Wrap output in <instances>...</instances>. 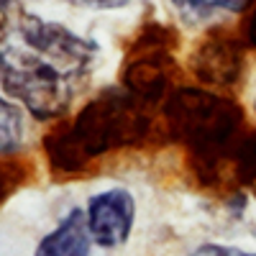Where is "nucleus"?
I'll return each mask as SVG.
<instances>
[{"mask_svg":"<svg viewBox=\"0 0 256 256\" xmlns=\"http://www.w3.org/2000/svg\"><path fill=\"white\" fill-rule=\"evenodd\" d=\"M226 162H230L233 174L238 177V182H244V184L256 182V131L244 134L233 144Z\"/></svg>","mask_w":256,"mask_h":256,"instance_id":"obj_8","label":"nucleus"},{"mask_svg":"<svg viewBox=\"0 0 256 256\" xmlns=\"http://www.w3.org/2000/svg\"><path fill=\"white\" fill-rule=\"evenodd\" d=\"M192 70L202 82L228 88L244 72V52L230 36H210L192 59Z\"/></svg>","mask_w":256,"mask_h":256,"instance_id":"obj_5","label":"nucleus"},{"mask_svg":"<svg viewBox=\"0 0 256 256\" xmlns=\"http://www.w3.org/2000/svg\"><path fill=\"white\" fill-rule=\"evenodd\" d=\"M182 18L187 20H202L210 18L212 13H228V10H241L246 8V3H177Z\"/></svg>","mask_w":256,"mask_h":256,"instance_id":"obj_9","label":"nucleus"},{"mask_svg":"<svg viewBox=\"0 0 256 256\" xmlns=\"http://www.w3.org/2000/svg\"><path fill=\"white\" fill-rule=\"evenodd\" d=\"M90 230L82 208H72L44 238L36 244L34 256H90Z\"/></svg>","mask_w":256,"mask_h":256,"instance_id":"obj_6","label":"nucleus"},{"mask_svg":"<svg viewBox=\"0 0 256 256\" xmlns=\"http://www.w3.org/2000/svg\"><path fill=\"white\" fill-rule=\"evenodd\" d=\"M26 141L24 108L8 95H0V156L18 154Z\"/></svg>","mask_w":256,"mask_h":256,"instance_id":"obj_7","label":"nucleus"},{"mask_svg":"<svg viewBox=\"0 0 256 256\" xmlns=\"http://www.w3.org/2000/svg\"><path fill=\"white\" fill-rule=\"evenodd\" d=\"M251 108H254V113H256V95H254V102H251Z\"/></svg>","mask_w":256,"mask_h":256,"instance_id":"obj_13","label":"nucleus"},{"mask_svg":"<svg viewBox=\"0 0 256 256\" xmlns=\"http://www.w3.org/2000/svg\"><path fill=\"white\" fill-rule=\"evenodd\" d=\"M88 230L95 246L118 248L131 238L136 223V198L126 187H110L95 192L84 205Z\"/></svg>","mask_w":256,"mask_h":256,"instance_id":"obj_4","label":"nucleus"},{"mask_svg":"<svg viewBox=\"0 0 256 256\" xmlns=\"http://www.w3.org/2000/svg\"><path fill=\"white\" fill-rule=\"evenodd\" d=\"M190 256H256V251H244L236 246H223V244H205L200 248H195Z\"/></svg>","mask_w":256,"mask_h":256,"instance_id":"obj_10","label":"nucleus"},{"mask_svg":"<svg viewBox=\"0 0 256 256\" xmlns=\"http://www.w3.org/2000/svg\"><path fill=\"white\" fill-rule=\"evenodd\" d=\"M100 46L31 10L0 18V88L38 120L62 118L88 90Z\"/></svg>","mask_w":256,"mask_h":256,"instance_id":"obj_1","label":"nucleus"},{"mask_svg":"<svg viewBox=\"0 0 256 256\" xmlns=\"http://www.w3.org/2000/svg\"><path fill=\"white\" fill-rule=\"evenodd\" d=\"M164 120L174 138L187 144L192 154L218 166L226 162L230 146L238 141L244 110L228 95L200 88H180L164 102Z\"/></svg>","mask_w":256,"mask_h":256,"instance_id":"obj_3","label":"nucleus"},{"mask_svg":"<svg viewBox=\"0 0 256 256\" xmlns=\"http://www.w3.org/2000/svg\"><path fill=\"white\" fill-rule=\"evenodd\" d=\"M246 38H248V44L256 49V8L251 10L248 16V24H246Z\"/></svg>","mask_w":256,"mask_h":256,"instance_id":"obj_11","label":"nucleus"},{"mask_svg":"<svg viewBox=\"0 0 256 256\" xmlns=\"http://www.w3.org/2000/svg\"><path fill=\"white\" fill-rule=\"evenodd\" d=\"M0 195H3V172H0Z\"/></svg>","mask_w":256,"mask_h":256,"instance_id":"obj_12","label":"nucleus"},{"mask_svg":"<svg viewBox=\"0 0 256 256\" xmlns=\"http://www.w3.org/2000/svg\"><path fill=\"white\" fill-rule=\"evenodd\" d=\"M136 95L123 90H105L77 113V118L56 131L49 141V159L59 172H77L88 162L136 144L146 136L148 118Z\"/></svg>","mask_w":256,"mask_h":256,"instance_id":"obj_2","label":"nucleus"}]
</instances>
